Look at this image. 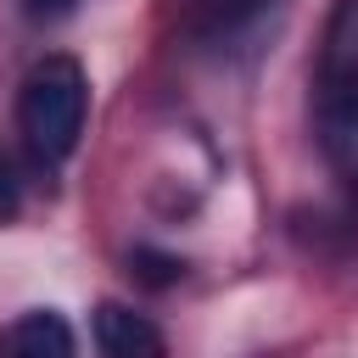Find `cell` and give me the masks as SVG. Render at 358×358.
<instances>
[{
  "mask_svg": "<svg viewBox=\"0 0 358 358\" xmlns=\"http://www.w3.org/2000/svg\"><path fill=\"white\" fill-rule=\"evenodd\" d=\"M313 129L319 151L341 179H358V0H341L313 78Z\"/></svg>",
  "mask_w": 358,
  "mask_h": 358,
  "instance_id": "cell-1",
  "label": "cell"
},
{
  "mask_svg": "<svg viewBox=\"0 0 358 358\" xmlns=\"http://www.w3.org/2000/svg\"><path fill=\"white\" fill-rule=\"evenodd\" d=\"M90 112V78L73 56H39L17 90V129L34 151V162H67Z\"/></svg>",
  "mask_w": 358,
  "mask_h": 358,
  "instance_id": "cell-2",
  "label": "cell"
},
{
  "mask_svg": "<svg viewBox=\"0 0 358 358\" xmlns=\"http://www.w3.org/2000/svg\"><path fill=\"white\" fill-rule=\"evenodd\" d=\"M95 347L106 358H145V352H162V336L151 319L129 313L123 302H101L95 308Z\"/></svg>",
  "mask_w": 358,
  "mask_h": 358,
  "instance_id": "cell-3",
  "label": "cell"
},
{
  "mask_svg": "<svg viewBox=\"0 0 358 358\" xmlns=\"http://www.w3.org/2000/svg\"><path fill=\"white\" fill-rule=\"evenodd\" d=\"M78 341H73V330H67V319L62 313H50V308H34V313H22L17 324H6L0 330V352H73Z\"/></svg>",
  "mask_w": 358,
  "mask_h": 358,
  "instance_id": "cell-4",
  "label": "cell"
},
{
  "mask_svg": "<svg viewBox=\"0 0 358 358\" xmlns=\"http://www.w3.org/2000/svg\"><path fill=\"white\" fill-rule=\"evenodd\" d=\"M280 0H201V28L207 39H241L252 34Z\"/></svg>",
  "mask_w": 358,
  "mask_h": 358,
  "instance_id": "cell-5",
  "label": "cell"
},
{
  "mask_svg": "<svg viewBox=\"0 0 358 358\" xmlns=\"http://www.w3.org/2000/svg\"><path fill=\"white\" fill-rule=\"evenodd\" d=\"M134 263H145L140 274H145L151 285H168V280H179V257H162V252H145V246H140V252H134Z\"/></svg>",
  "mask_w": 358,
  "mask_h": 358,
  "instance_id": "cell-6",
  "label": "cell"
},
{
  "mask_svg": "<svg viewBox=\"0 0 358 358\" xmlns=\"http://www.w3.org/2000/svg\"><path fill=\"white\" fill-rule=\"evenodd\" d=\"M17 201H22V185H17V162L0 151V218H11V213H17Z\"/></svg>",
  "mask_w": 358,
  "mask_h": 358,
  "instance_id": "cell-7",
  "label": "cell"
},
{
  "mask_svg": "<svg viewBox=\"0 0 358 358\" xmlns=\"http://www.w3.org/2000/svg\"><path fill=\"white\" fill-rule=\"evenodd\" d=\"M78 0H22V11L28 17H39V22H56V17H67Z\"/></svg>",
  "mask_w": 358,
  "mask_h": 358,
  "instance_id": "cell-8",
  "label": "cell"
}]
</instances>
